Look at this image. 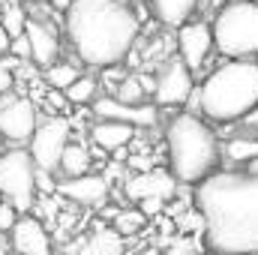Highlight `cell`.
<instances>
[{
	"mask_svg": "<svg viewBox=\"0 0 258 255\" xmlns=\"http://www.w3.org/2000/svg\"><path fill=\"white\" fill-rule=\"evenodd\" d=\"M204 246L213 255H258V177L228 168L195 186Z\"/></svg>",
	"mask_w": 258,
	"mask_h": 255,
	"instance_id": "1",
	"label": "cell"
},
{
	"mask_svg": "<svg viewBox=\"0 0 258 255\" xmlns=\"http://www.w3.org/2000/svg\"><path fill=\"white\" fill-rule=\"evenodd\" d=\"M75 54L87 66H120L138 39V15L111 0H75L63 15Z\"/></svg>",
	"mask_w": 258,
	"mask_h": 255,
	"instance_id": "2",
	"label": "cell"
},
{
	"mask_svg": "<svg viewBox=\"0 0 258 255\" xmlns=\"http://www.w3.org/2000/svg\"><path fill=\"white\" fill-rule=\"evenodd\" d=\"M195 108L210 123H240L258 105V63L228 60L216 66L192 93Z\"/></svg>",
	"mask_w": 258,
	"mask_h": 255,
	"instance_id": "3",
	"label": "cell"
},
{
	"mask_svg": "<svg viewBox=\"0 0 258 255\" xmlns=\"http://www.w3.org/2000/svg\"><path fill=\"white\" fill-rule=\"evenodd\" d=\"M165 150H168V171L183 186H198L219 171L222 144L213 126L195 111L171 117L165 129Z\"/></svg>",
	"mask_w": 258,
	"mask_h": 255,
	"instance_id": "4",
	"label": "cell"
},
{
	"mask_svg": "<svg viewBox=\"0 0 258 255\" xmlns=\"http://www.w3.org/2000/svg\"><path fill=\"white\" fill-rule=\"evenodd\" d=\"M213 48L228 60H252L258 54V3L231 0L213 18Z\"/></svg>",
	"mask_w": 258,
	"mask_h": 255,
	"instance_id": "5",
	"label": "cell"
},
{
	"mask_svg": "<svg viewBox=\"0 0 258 255\" xmlns=\"http://www.w3.org/2000/svg\"><path fill=\"white\" fill-rule=\"evenodd\" d=\"M36 165L27 150L12 147L0 156V198L9 201L21 216L36 204Z\"/></svg>",
	"mask_w": 258,
	"mask_h": 255,
	"instance_id": "6",
	"label": "cell"
},
{
	"mask_svg": "<svg viewBox=\"0 0 258 255\" xmlns=\"http://www.w3.org/2000/svg\"><path fill=\"white\" fill-rule=\"evenodd\" d=\"M69 141H72V123L66 117H48L33 132V138L27 144V153H30V159L39 171L54 174L60 168V156L69 147Z\"/></svg>",
	"mask_w": 258,
	"mask_h": 255,
	"instance_id": "7",
	"label": "cell"
},
{
	"mask_svg": "<svg viewBox=\"0 0 258 255\" xmlns=\"http://www.w3.org/2000/svg\"><path fill=\"white\" fill-rule=\"evenodd\" d=\"M192 93H195L192 69L183 63L180 57H168L165 63L159 66V72H156V90H153L156 105L174 108V105L189 102Z\"/></svg>",
	"mask_w": 258,
	"mask_h": 255,
	"instance_id": "8",
	"label": "cell"
},
{
	"mask_svg": "<svg viewBox=\"0 0 258 255\" xmlns=\"http://www.w3.org/2000/svg\"><path fill=\"white\" fill-rule=\"evenodd\" d=\"M36 129H39L36 105L27 96H3L0 99V135H3V141L30 144Z\"/></svg>",
	"mask_w": 258,
	"mask_h": 255,
	"instance_id": "9",
	"label": "cell"
},
{
	"mask_svg": "<svg viewBox=\"0 0 258 255\" xmlns=\"http://www.w3.org/2000/svg\"><path fill=\"white\" fill-rule=\"evenodd\" d=\"M177 180H174V174L171 171H165V168H153V171H144V174H132L126 180V192L129 201H135V204H141V201H171L174 198V192H177Z\"/></svg>",
	"mask_w": 258,
	"mask_h": 255,
	"instance_id": "10",
	"label": "cell"
},
{
	"mask_svg": "<svg viewBox=\"0 0 258 255\" xmlns=\"http://www.w3.org/2000/svg\"><path fill=\"white\" fill-rule=\"evenodd\" d=\"M9 252L12 255H54V243H51L48 228L36 216L24 213L15 222V228L9 231Z\"/></svg>",
	"mask_w": 258,
	"mask_h": 255,
	"instance_id": "11",
	"label": "cell"
},
{
	"mask_svg": "<svg viewBox=\"0 0 258 255\" xmlns=\"http://www.w3.org/2000/svg\"><path fill=\"white\" fill-rule=\"evenodd\" d=\"M93 114L99 117V120H114V123H129V126H156L159 123V111H156V105H150V102H144V105H123V102H117L114 96H96V102H93Z\"/></svg>",
	"mask_w": 258,
	"mask_h": 255,
	"instance_id": "12",
	"label": "cell"
},
{
	"mask_svg": "<svg viewBox=\"0 0 258 255\" xmlns=\"http://www.w3.org/2000/svg\"><path fill=\"white\" fill-rule=\"evenodd\" d=\"M213 51V27L204 21H189L177 30V57L198 72Z\"/></svg>",
	"mask_w": 258,
	"mask_h": 255,
	"instance_id": "13",
	"label": "cell"
},
{
	"mask_svg": "<svg viewBox=\"0 0 258 255\" xmlns=\"http://www.w3.org/2000/svg\"><path fill=\"white\" fill-rule=\"evenodd\" d=\"M57 195H63V198L81 204V207H99L108 198V177L105 174H84V177L60 180Z\"/></svg>",
	"mask_w": 258,
	"mask_h": 255,
	"instance_id": "14",
	"label": "cell"
},
{
	"mask_svg": "<svg viewBox=\"0 0 258 255\" xmlns=\"http://www.w3.org/2000/svg\"><path fill=\"white\" fill-rule=\"evenodd\" d=\"M24 33H27V39H30L33 63L42 66V69H48V66L57 63V54H60V39H57V30H54L48 21L30 18Z\"/></svg>",
	"mask_w": 258,
	"mask_h": 255,
	"instance_id": "15",
	"label": "cell"
},
{
	"mask_svg": "<svg viewBox=\"0 0 258 255\" xmlns=\"http://www.w3.org/2000/svg\"><path fill=\"white\" fill-rule=\"evenodd\" d=\"M90 141L102 153H117V150H126L129 144L135 141V126L114 123V120H96L90 126Z\"/></svg>",
	"mask_w": 258,
	"mask_h": 255,
	"instance_id": "16",
	"label": "cell"
},
{
	"mask_svg": "<svg viewBox=\"0 0 258 255\" xmlns=\"http://www.w3.org/2000/svg\"><path fill=\"white\" fill-rule=\"evenodd\" d=\"M150 9L153 15L165 24V27H183L189 24V18L198 9V0H150Z\"/></svg>",
	"mask_w": 258,
	"mask_h": 255,
	"instance_id": "17",
	"label": "cell"
},
{
	"mask_svg": "<svg viewBox=\"0 0 258 255\" xmlns=\"http://www.w3.org/2000/svg\"><path fill=\"white\" fill-rule=\"evenodd\" d=\"M222 159L231 162L234 168H246L252 159H258V135H231L225 144H222Z\"/></svg>",
	"mask_w": 258,
	"mask_h": 255,
	"instance_id": "18",
	"label": "cell"
},
{
	"mask_svg": "<svg viewBox=\"0 0 258 255\" xmlns=\"http://www.w3.org/2000/svg\"><path fill=\"white\" fill-rule=\"evenodd\" d=\"M90 150H87V144H81V141H69V147L63 150V156H60V168H57V174L63 177V180H72V177H84V174H90Z\"/></svg>",
	"mask_w": 258,
	"mask_h": 255,
	"instance_id": "19",
	"label": "cell"
},
{
	"mask_svg": "<svg viewBox=\"0 0 258 255\" xmlns=\"http://www.w3.org/2000/svg\"><path fill=\"white\" fill-rule=\"evenodd\" d=\"M75 255H126V249H123V237L114 228H99L78 246Z\"/></svg>",
	"mask_w": 258,
	"mask_h": 255,
	"instance_id": "20",
	"label": "cell"
},
{
	"mask_svg": "<svg viewBox=\"0 0 258 255\" xmlns=\"http://www.w3.org/2000/svg\"><path fill=\"white\" fill-rule=\"evenodd\" d=\"M42 75H45V81L51 84V90H60V93H66L78 78H81V72H78V63H69V60H63V63H54L48 66V69H42Z\"/></svg>",
	"mask_w": 258,
	"mask_h": 255,
	"instance_id": "21",
	"label": "cell"
},
{
	"mask_svg": "<svg viewBox=\"0 0 258 255\" xmlns=\"http://www.w3.org/2000/svg\"><path fill=\"white\" fill-rule=\"evenodd\" d=\"M27 21H30V15L24 12V6L18 3V0H12V3H6L3 6V15H0V24H3V30L15 39V36H24V30H27Z\"/></svg>",
	"mask_w": 258,
	"mask_h": 255,
	"instance_id": "22",
	"label": "cell"
},
{
	"mask_svg": "<svg viewBox=\"0 0 258 255\" xmlns=\"http://www.w3.org/2000/svg\"><path fill=\"white\" fill-rule=\"evenodd\" d=\"M144 96H147V90L141 84V75H126L120 81V87L114 90V99L123 105H144Z\"/></svg>",
	"mask_w": 258,
	"mask_h": 255,
	"instance_id": "23",
	"label": "cell"
},
{
	"mask_svg": "<svg viewBox=\"0 0 258 255\" xmlns=\"http://www.w3.org/2000/svg\"><path fill=\"white\" fill-rule=\"evenodd\" d=\"M96 87H99V81L96 78H90V75H81L69 90H66V102H72V105H87V102H96Z\"/></svg>",
	"mask_w": 258,
	"mask_h": 255,
	"instance_id": "24",
	"label": "cell"
},
{
	"mask_svg": "<svg viewBox=\"0 0 258 255\" xmlns=\"http://www.w3.org/2000/svg\"><path fill=\"white\" fill-rule=\"evenodd\" d=\"M144 222H147V216H144L138 207L117 210V216H114V231H117L120 237H132L135 231H141V228H144Z\"/></svg>",
	"mask_w": 258,
	"mask_h": 255,
	"instance_id": "25",
	"label": "cell"
},
{
	"mask_svg": "<svg viewBox=\"0 0 258 255\" xmlns=\"http://www.w3.org/2000/svg\"><path fill=\"white\" fill-rule=\"evenodd\" d=\"M15 66H21L15 57L12 60H0V99L9 96V90L15 84Z\"/></svg>",
	"mask_w": 258,
	"mask_h": 255,
	"instance_id": "26",
	"label": "cell"
},
{
	"mask_svg": "<svg viewBox=\"0 0 258 255\" xmlns=\"http://www.w3.org/2000/svg\"><path fill=\"white\" fill-rule=\"evenodd\" d=\"M21 219V213L9 204V201H0V234H6L9 237V231L15 228V222Z\"/></svg>",
	"mask_w": 258,
	"mask_h": 255,
	"instance_id": "27",
	"label": "cell"
},
{
	"mask_svg": "<svg viewBox=\"0 0 258 255\" xmlns=\"http://www.w3.org/2000/svg\"><path fill=\"white\" fill-rule=\"evenodd\" d=\"M9 54H12L18 63H24V60H33V51H30V39H27V33L12 39V45H9Z\"/></svg>",
	"mask_w": 258,
	"mask_h": 255,
	"instance_id": "28",
	"label": "cell"
},
{
	"mask_svg": "<svg viewBox=\"0 0 258 255\" xmlns=\"http://www.w3.org/2000/svg\"><path fill=\"white\" fill-rule=\"evenodd\" d=\"M36 189L39 192H57V183L51 180L48 171H39V168H36Z\"/></svg>",
	"mask_w": 258,
	"mask_h": 255,
	"instance_id": "29",
	"label": "cell"
},
{
	"mask_svg": "<svg viewBox=\"0 0 258 255\" xmlns=\"http://www.w3.org/2000/svg\"><path fill=\"white\" fill-rule=\"evenodd\" d=\"M162 255H195V249H192V243H186V240H177V243H171V246H168Z\"/></svg>",
	"mask_w": 258,
	"mask_h": 255,
	"instance_id": "30",
	"label": "cell"
},
{
	"mask_svg": "<svg viewBox=\"0 0 258 255\" xmlns=\"http://www.w3.org/2000/svg\"><path fill=\"white\" fill-rule=\"evenodd\" d=\"M240 123H243V129H246L249 135H258V105L246 114V117H243V120H240Z\"/></svg>",
	"mask_w": 258,
	"mask_h": 255,
	"instance_id": "31",
	"label": "cell"
},
{
	"mask_svg": "<svg viewBox=\"0 0 258 255\" xmlns=\"http://www.w3.org/2000/svg\"><path fill=\"white\" fill-rule=\"evenodd\" d=\"M9 45H12V36H9V33L3 30V24H0V54H6Z\"/></svg>",
	"mask_w": 258,
	"mask_h": 255,
	"instance_id": "32",
	"label": "cell"
},
{
	"mask_svg": "<svg viewBox=\"0 0 258 255\" xmlns=\"http://www.w3.org/2000/svg\"><path fill=\"white\" fill-rule=\"evenodd\" d=\"M75 0H51V9L60 15V12H69V6H72Z\"/></svg>",
	"mask_w": 258,
	"mask_h": 255,
	"instance_id": "33",
	"label": "cell"
},
{
	"mask_svg": "<svg viewBox=\"0 0 258 255\" xmlns=\"http://www.w3.org/2000/svg\"><path fill=\"white\" fill-rule=\"evenodd\" d=\"M237 171H246V174H255V177H258V159H252L246 168H237Z\"/></svg>",
	"mask_w": 258,
	"mask_h": 255,
	"instance_id": "34",
	"label": "cell"
},
{
	"mask_svg": "<svg viewBox=\"0 0 258 255\" xmlns=\"http://www.w3.org/2000/svg\"><path fill=\"white\" fill-rule=\"evenodd\" d=\"M3 144H6V141H3V135H0V156H3V153H6V150H3Z\"/></svg>",
	"mask_w": 258,
	"mask_h": 255,
	"instance_id": "35",
	"label": "cell"
},
{
	"mask_svg": "<svg viewBox=\"0 0 258 255\" xmlns=\"http://www.w3.org/2000/svg\"><path fill=\"white\" fill-rule=\"evenodd\" d=\"M111 3H120V6H129V0H111Z\"/></svg>",
	"mask_w": 258,
	"mask_h": 255,
	"instance_id": "36",
	"label": "cell"
},
{
	"mask_svg": "<svg viewBox=\"0 0 258 255\" xmlns=\"http://www.w3.org/2000/svg\"><path fill=\"white\" fill-rule=\"evenodd\" d=\"M204 255H213V252H204Z\"/></svg>",
	"mask_w": 258,
	"mask_h": 255,
	"instance_id": "37",
	"label": "cell"
},
{
	"mask_svg": "<svg viewBox=\"0 0 258 255\" xmlns=\"http://www.w3.org/2000/svg\"><path fill=\"white\" fill-rule=\"evenodd\" d=\"M0 201H3V198H0Z\"/></svg>",
	"mask_w": 258,
	"mask_h": 255,
	"instance_id": "38",
	"label": "cell"
},
{
	"mask_svg": "<svg viewBox=\"0 0 258 255\" xmlns=\"http://www.w3.org/2000/svg\"><path fill=\"white\" fill-rule=\"evenodd\" d=\"M9 255H12V252H9Z\"/></svg>",
	"mask_w": 258,
	"mask_h": 255,
	"instance_id": "39",
	"label": "cell"
}]
</instances>
